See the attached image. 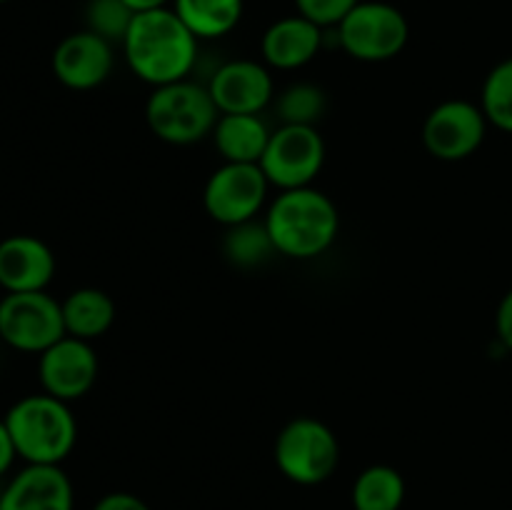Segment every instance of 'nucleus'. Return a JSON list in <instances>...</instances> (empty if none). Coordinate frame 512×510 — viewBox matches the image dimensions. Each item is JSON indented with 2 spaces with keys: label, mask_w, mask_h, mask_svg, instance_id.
I'll return each instance as SVG.
<instances>
[{
  "label": "nucleus",
  "mask_w": 512,
  "mask_h": 510,
  "mask_svg": "<svg viewBox=\"0 0 512 510\" xmlns=\"http://www.w3.org/2000/svg\"><path fill=\"white\" fill-rule=\"evenodd\" d=\"M198 43L173 8H158L135 13L120 45L135 78L160 88L188 78L198 63Z\"/></svg>",
  "instance_id": "1"
},
{
  "label": "nucleus",
  "mask_w": 512,
  "mask_h": 510,
  "mask_svg": "<svg viewBox=\"0 0 512 510\" xmlns=\"http://www.w3.org/2000/svg\"><path fill=\"white\" fill-rule=\"evenodd\" d=\"M263 220L278 255L293 260L318 258L340 233L338 205L313 185L280 190Z\"/></svg>",
  "instance_id": "2"
},
{
  "label": "nucleus",
  "mask_w": 512,
  "mask_h": 510,
  "mask_svg": "<svg viewBox=\"0 0 512 510\" xmlns=\"http://www.w3.org/2000/svg\"><path fill=\"white\" fill-rule=\"evenodd\" d=\"M3 420L25 465H60L78 443V420L70 403L48 393L15 400Z\"/></svg>",
  "instance_id": "3"
},
{
  "label": "nucleus",
  "mask_w": 512,
  "mask_h": 510,
  "mask_svg": "<svg viewBox=\"0 0 512 510\" xmlns=\"http://www.w3.org/2000/svg\"><path fill=\"white\" fill-rule=\"evenodd\" d=\"M220 118L218 105L213 103L208 85L193 80L153 88L145 103V120L153 135L170 145H193L213 135Z\"/></svg>",
  "instance_id": "4"
},
{
  "label": "nucleus",
  "mask_w": 512,
  "mask_h": 510,
  "mask_svg": "<svg viewBox=\"0 0 512 510\" xmlns=\"http://www.w3.org/2000/svg\"><path fill=\"white\" fill-rule=\"evenodd\" d=\"M275 465L295 485L313 488L333 478L340 465V440L323 420L298 415L275 438Z\"/></svg>",
  "instance_id": "5"
},
{
  "label": "nucleus",
  "mask_w": 512,
  "mask_h": 510,
  "mask_svg": "<svg viewBox=\"0 0 512 510\" xmlns=\"http://www.w3.org/2000/svg\"><path fill=\"white\" fill-rule=\"evenodd\" d=\"M335 30L340 48L360 63H385L398 58L410 38L403 10L385 0H360Z\"/></svg>",
  "instance_id": "6"
},
{
  "label": "nucleus",
  "mask_w": 512,
  "mask_h": 510,
  "mask_svg": "<svg viewBox=\"0 0 512 510\" xmlns=\"http://www.w3.org/2000/svg\"><path fill=\"white\" fill-rule=\"evenodd\" d=\"M65 335L63 305L48 290L5 293L0 298V343L8 348L40 355Z\"/></svg>",
  "instance_id": "7"
},
{
  "label": "nucleus",
  "mask_w": 512,
  "mask_h": 510,
  "mask_svg": "<svg viewBox=\"0 0 512 510\" xmlns=\"http://www.w3.org/2000/svg\"><path fill=\"white\" fill-rule=\"evenodd\" d=\"M325 165V140L315 125H280L260 158L265 178L278 190L308 188Z\"/></svg>",
  "instance_id": "8"
},
{
  "label": "nucleus",
  "mask_w": 512,
  "mask_h": 510,
  "mask_svg": "<svg viewBox=\"0 0 512 510\" xmlns=\"http://www.w3.org/2000/svg\"><path fill=\"white\" fill-rule=\"evenodd\" d=\"M273 185L255 163H223L203 188V208L215 223L233 228L258 218Z\"/></svg>",
  "instance_id": "9"
},
{
  "label": "nucleus",
  "mask_w": 512,
  "mask_h": 510,
  "mask_svg": "<svg viewBox=\"0 0 512 510\" xmlns=\"http://www.w3.org/2000/svg\"><path fill=\"white\" fill-rule=\"evenodd\" d=\"M488 118L480 103L450 98L435 105L423 123V145L433 158L458 163L480 150L488 135Z\"/></svg>",
  "instance_id": "10"
},
{
  "label": "nucleus",
  "mask_w": 512,
  "mask_h": 510,
  "mask_svg": "<svg viewBox=\"0 0 512 510\" xmlns=\"http://www.w3.org/2000/svg\"><path fill=\"white\" fill-rule=\"evenodd\" d=\"M98 355L93 343L65 335L38 355V380L43 393L73 403L88 395L98 380Z\"/></svg>",
  "instance_id": "11"
},
{
  "label": "nucleus",
  "mask_w": 512,
  "mask_h": 510,
  "mask_svg": "<svg viewBox=\"0 0 512 510\" xmlns=\"http://www.w3.org/2000/svg\"><path fill=\"white\" fill-rule=\"evenodd\" d=\"M220 115H260L275 98V83L265 63L235 58L220 65L208 83Z\"/></svg>",
  "instance_id": "12"
},
{
  "label": "nucleus",
  "mask_w": 512,
  "mask_h": 510,
  "mask_svg": "<svg viewBox=\"0 0 512 510\" xmlns=\"http://www.w3.org/2000/svg\"><path fill=\"white\" fill-rule=\"evenodd\" d=\"M53 75L70 90H93L110 78L115 65L113 43L95 35L93 30L70 33L55 45Z\"/></svg>",
  "instance_id": "13"
},
{
  "label": "nucleus",
  "mask_w": 512,
  "mask_h": 510,
  "mask_svg": "<svg viewBox=\"0 0 512 510\" xmlns=\"http://www.w3.org/2000/svg\"><path fill=\"white\" fill-rule=\"evenodd\" d=\"M0 510H75V493L60 465H25L0 488Z\"/></svg>",
  "instance_id": "14"
},
{
  "label": "nucleus",
  "mask_w": 512,
  "mask_h": 510,
  "mask_svg": "<svg viewBox=\"0 0 512 510\" xmlns=\"http://www.w3.org/2000/svg\"><path fill=\"white\" fill-rule=\"evenodd\" d=\"M55 255L38 235H8L0 240V288L5 293L48 290L55 278Z\"/></svg>",
  "instance_id": "15"
},
{
  "label": "nucleus",
  "mask_w": 512,
  "mask_h": 510,
  "mask_svg": "<svg viewBox=\"0 0 512 510\" xmlns=\"http://www.w3.org/2000/svg\"><path fill=\"white\" fill-rule=\"evenodd\" d=\"M323 30L325 28H320L300 13L275 20L268 25L263 40H260L263 63L275 70L305 68L318 58L320 48H323Z\"/></svg>",
  "instance_id": "16"
},
{
  "label": "nucleus",
  "mask_w": 512,
  "mask_h": 510,
  "mask_svg": "<svg viewBox=\"0 0 512 510\" xmlns=\"http://www.w3.org/2000/svg\"><path fill=\"white\" fill-rule=\"evenodd\" d=\"M273 130L260 115H220L213 128V143L223 163L260 165Z\"/></svg>",
  "instance_id": "17"
},
{
  "label": "nucleus",
  "mask_w": 512,
  "mask_h": 510,
  "mask_svg": "<svg viewBox=\"0 0 512 510\" xmlns=\"http://www.w3.org/2000/svg\"><path fill=\"white\" fill-rule=\"evenodd\" d=\"M60 305H63L65 333L88 343L108 333L115 323L113 298L100 288L73 290L68 298L60 300Z\"/></svg>",
  "instance_id": "18"
},
{
  "label": "nucleus",
  "mask_w": 512,
  "mask_h": 510,
  "mask_svg": "<svg viewBox=\"0 0 512 510\" xmlns=\"http://www.w3.org/2000/svg\"><path fill=\"white\" fill-rule=\"evenodd\" d=\"M173 10L198 40H218L243 20L245 0H173Z\"/></svg>",
  "instance_id": "19"
},
{
  "label": "nucleus",
  "mask_w": 512,
  "mask_h": 510,
  "mask_svg": "<svg viewBox=\"0 0 512 510\" xmlns=\"http://www.w3.org/2000/svg\"><path fill=\"white\" fill-rule=\"evenodd\" d=\"M405 495H408V485H405L403 473L385 463L368 465L355 478L353 490H350L353 510H400Z\"/></svg>",
  "instance_id": "20"
},
{
  "label": "nucleus",
  "mask_w": 512,
  "mask_h": 510,
  "mask_svg": "<svg viewBox=\"0 0 512 510\" xmlns=\"http://www.w3.org/2000/svg\"><path fill=\"white\" fill-rule=\"evenodd\" d=\"M223 255L235 268L250 270L268 263L273 255H278V250H275L273 240H270L265 220H260V223L258 220H248V223L228 228L223 238Z\"/></svg>",
  "instance_id": "21"
},
{
  "label": "nucleus",
  "mask_w": 512,
  "mask_h": 510,
  "mask_svg": "<svg viewBox=\"0 0 512 510\" xmlns=\"http://www.w3.org/2000/svg\"><path fill=\"white\" fill-rule=\"evenodd\" d=\"M480 108L493 128L512 133V58L500 60L483 80Z\"/></svg>",
  "instance_id": "22"
},
{
  "label": "nucleus",
  "mask_w": 512,
  "mask_h": 510,
  "mask_svg": "<svg viewBox=\"0 0 512 510\" xmlns=\"http://www.w3.org/2000/svg\"><path fill=\"white\" fill-rule=\"evenodd\" d=\"M328 108V98L325 90L315 83H293L278 95V110L280 125H315L325 115Z\"/></svg>",
  "instance_id": "23"
},
{
  "label": "nucleus",
  "mask_w": 512,
  "mask_h": 510,
  "mask_svg": "<svg viewBox=\"0 0 512 510\" xmlns=\"http://www.w3.org/2000/svg\"><path fill=\"white\" fill-rule=\"evenodd\" d=\"M135 13L125 0H88L85 28L105 38L108 43H123Z\"/></svg>",
  "instance_id": "24"
},
{
  "label": "nucleus",
  "mask_w": 512,
  "mask_h": 510,
  "mask_svg": "<svg viewBox=\"0 0 512 510\" xmlns=\"http://www.w3.org/2000/svg\"><path fill=\"white\" fill-rule=\"evenodd\" d=\"M358 3L360 0H295V8L320 28H335Z\"/></svg>",
  "instance_id": "25"
},
{
  "label": "nucleus",
  "mask_w": 512,
  "mask_h": 510,
  "mask_svg": "<svg viewBox=\"0 0 512 510\" xmlns=\"http://www.w3.org/2000/svg\"><path fill=\"white\" fill-rule=\"evenodd\" d=\"M93 510H153L143 498L135 493H125V490H115V493H105Z\"/></svg>",
  "instance_id": "26"
},
{
  "label": "nucleus",
  "mask_w": 512,
  "mask_h": 510,
  "mask_svg": "<svg viewBox=\"0 0 512 510\" xmlns=\"http://www.w3.org/2000/svg\"><path fill=\"white\" fill-rule=\"evenodd\" d=\"M495 333L503 348L512 353V288L500 298L498 310H495Z\"/></svg>",
  "instance_id": "27"
},
{
  "label": "nucleus",
  "mask_w": 512,
  "mask_h": 510,
  "mask_svg": "<svg viewBox=\"0 0 512 510\" xmlns=\"http://www.w3.org/2000/svg\"><path fill=\"white\" fill-rule=\"evenodd\" d=\"M15 460H18V450H15L13 435H10L5 420H0V478H5L13 470Z\"/></svg>",
  "instance_id": "28"
},
{
  "label": "nucleus",
  "mask_w": 512,
  "mask_h": 510,
  "mask_svg": "<svg viewBox=\"0 0 512 510\" xmlns=\"http://www.w3.org/2000/svg\"><path fill=\"white\" fill-rule=\"evenodd\" d=\"M125 3L133 8V13H148V10L168 8V3H173V0H125Z\"/></svg>",
  "instance_id": "29"
},
{
  "label": "nucleus",
  "mask_w": 512,
  "mask_h": 510,
  "mask_svg": "<svg viewBox=\"0 0 512 510\" xmlns=\"http://www.w3.org/2000/svg\"><path fill=\"white\" fill-rule=\"evenodd\" d=\"M0 3H8V0H0Z\"/></svg>",
  "instance_id": "30"
}]
</instances>
